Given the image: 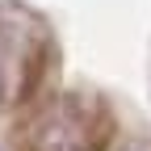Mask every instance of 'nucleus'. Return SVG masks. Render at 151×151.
Segmentation results:
<instances>
[{"mask_svg":"<svg viewBox=\"0 0 151 151\" xmlns=\"http://www.w3.org/2000/svg\"><path fill=\"white\" fill-rule=\"evenodd\" d=\"M0 101H4V71H0Z\"/></svg>","mask_w":151,"mask_h":151,"instance_id":"obj_1","label":"nucleus"}]
</instances>
